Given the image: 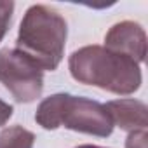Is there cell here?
Masks as SVG:
<instances>
[{"label":"cell","instance_id":"6da1fadb","mask_svg":"<svg viewBox=\"0 0 148 148\" xmlns=\"http://www.w3.org/2000/svg\"><path fill=\"white\" fill-rule=\"evenodd\" d=\"M71 77L86 86H94L115 94H132L141 86V70L127 56L101 45L75 51L68 61Z\"/></svg>","mask_w":148,"mask_h":148},{"label":"cell","instance_id":"7a4b0ae2","mask_svg":"<svg viewBox=\"0 0 148 148\" xmlns=\"http://www.w3.org/2000/svg\"><path fill=\"white\" fill-rule=\"evenodd\" d=\"M66 21L47 5H32L18 33V51L26 54L42 70H56L66 44Z\"/></svg>","mask_w":148,"mask_h":148},{"label":"cell","instance_id":"3957f363","mask_svg":"<svg viewBox=\"0 0 148 148\" xmlns=\"http://www.w3.org/2000/svg\"><path fill=\"white\" fill-rule=\"evenodd\" d=\"M35 120L47 131L66 127L99 138H106L113 131V122L105 105L64 92L45 98L37 108Z\"/></svg>","mask_w":148,"mask_h":148},{"label":"cell","instance_id":"277c9868","mask_svg":"<svg viewBox=\"0 0 148 148\" xmlns=\"http://www.w3.org/2000/svg\"><path fill=\"white\" fill-rule=\"evenodd\" d=\"M0 82L18 103H32L44 89V70L18 49L0 51Z\"/></svg>","mask_w":148,"mask_h":148},{"label":"cell","instance_id":"5b68a950","mask_svg":"<svg viewBox=\"0 0 148 148\" xmlns=\"http://www.w3.org/2000/svg\"><path fill=\"white\" fill-rule=\"evenodd\" d=\"M105 47L112 52L127 56L139 64L146 56L145 30L134 21H120L113 25L105 35Z\"/></svg>","mask_w":148,"mask_h":148},{"label":"cell","instance_id":"8992f818","mask_svg":"<svg viewBox=\"0 0 148 148\" xmlns=\"http://www.w3.org/2000/svg\"><path fill=\"white\" fill-rule=\"evenodd\" d=\"M113 125L124 131H146L148 110L143 101L138 99H115L105 105Z\"/></svg>","mask_w":148,"mask_h":148},{"label":"cell","instance_id":"52a82bcc","mask_svg":"<svg viewBox=\"0 0 148 148\" xmlns=\"http://www.w3.org/2000/svg\"><path fill=\"white\" fill-rule=\"evenodd\" d=\"M35 136L19 125L7 127L0 132V148H33Z\"/></svg>","mask_w":148,"mask_h":148},{"label":"cell","instance_id":"ba28073f","mask_svg":"<svg viewBox=\"0 0 148 148\" xmlns=\"http://www.w3.org/2000/svg\"><path fill=\"white\" fill-rule=\"evenodd\" d=\"M12 11H14L12 2H0V42H2V38H4V35H5V32L9 28Z\"/></svg>","mask_w":148,"mask_h":148},{"label":"cell","instance_id":"9c48e42d","mask_svg":"<svg viewBox=\"0 0 148 148\" xmlns=\"http://www.w3.org/2000/svg\"><path fill=\"white\" fill-rule=\"evenodd\" d=\"M146 131H132L127 136L125 148H146Z\"/></svg>","mask_w":148,"mask_h":148},{"label":"cell","instance_id":"30bf717a","mask_svg":"<svg viewBox=\"0 0 148 148\" xmlns=\"http://www.w3.org/2000/svg\"><path fill=\"white\" fill-rule=\"evenodd\" d=\"M11 117H12V106L0 99V125H4Z\"/></svg>","mask_w":148,"mask_h":148},{"label":"cell","instance_id":"8fae6325","mask_svg":"<svg viewBox=\"0 0 148 148\" xmlns=\"http://www.w3.org/2000/svg\"><path fill=\"white\" fill-rule=\"evenodd\" d=\"M77 148H103V146H96V145H80Z\"/></svg>","mask_w":148,"mask_h":148}]
</instances>
